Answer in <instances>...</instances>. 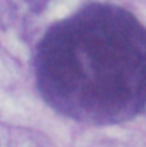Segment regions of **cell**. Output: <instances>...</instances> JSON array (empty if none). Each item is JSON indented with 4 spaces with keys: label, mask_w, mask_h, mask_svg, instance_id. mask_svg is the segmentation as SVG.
<instances>
[{
    "label": "cell",
    "mask_w": 146,
    "mask_h": 147,
    "mask_svg": "<svg viewBox=\"0 0 146 147\" xmlns=\"http://www.w3.org/2000/svg\"><path fill=\"white\" fill-rule=\"evenodd\" d=\"M35 77L60 115L93 125L131 120L146 108V28L122 7L84 5L41 38Z\"/></svg>",
    "instance_id": "6da1fadb"
}]
</instances>
